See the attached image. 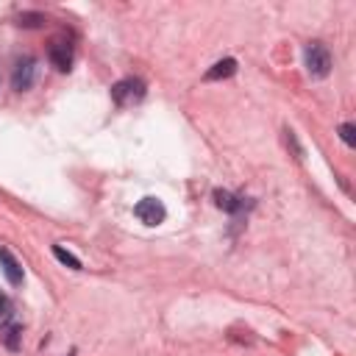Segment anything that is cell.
Masks as SVG:
<instances>
[{
  "instance_id": "4",
  "label": "cell",
  "mask_w": 356,
  "mask_h": 356,
  "mask_svg": "<svg viewBox=\"0 0 356 356\" xmlns=\"http://www.w3.org/2000/svg\"><path fill=\"white\" fill-rule=\"evenodd\" d=\"M34 81H37V59L34 56H23L17 62V67H15V73H12V87L17 92H26V89L34 87Z\"/></svg>"
},
{
  "instance_id": "10",
  "label": "cell",
  "mask_w": 356,
  "mask_h": 356,
  "mask_svg": "<svg viewBox=\"0 0 356 356\" xmlns=\"http://www.w3.org/2000/svg\"><path fill=\"white\" fill-rule=\"evenodd\" d=\"M17 23H20L23 28H42V26H45V15H39V12H23V15L17 17Z\"/></svg>"
},
{
  "instance_id": "12",
  "label": "cell",
  "mask_w": 356,
  "mask_h": 356,
  "mask_svg": "<svg viewBox=\"0 0 356 356\" xmlns=\"http://www.w3.org/2000/svg\"><path fill=\"white\" fill-rule=\"evenodd\" d=\"M20 334H23L20 326H6L3 339H6V348H9V350H17V348H20Z\"/></svg>"
},
{
  "instance_id": "2",
  "label": "cell",
  "mask_w": 356,
  "mask_h": 356,
  "mask_svg": "<svg viewBox=\"0 0 356 356\" xmlns=\"http://www.w3.org/2000/svg\"><path fill=\"white\" fill-rule=\"evenodd\" d=\"M145 98V81L139 78H123L112 87V100L117 106H134Z\"/></svg>"
},
{
  "instance_id": "3",
  "label": "cell",
  "mask_w": 356,
  "mask_h": 356,
  "mask_svg": "<svg viewBox=\"0 0 356 356\" xmlns=\"http://www.w3.org/2000/svg\"><path fill=\"white\" fill-rule=\"evenodd\" d=\"M134 215H136L139 223H145V226H159V223H164L167 209H164V204H161L159 198H142V201L134 206Z\"/></svg>"
},
{
  "instance_id": "5",
  "label": "cell",
  "mask_w": 356,
  "mask_h": 356,
  "mask_svg": "<svg viewBox=\"0 0 356 356\" xmlns=\"http://www.w3.org/2000/svg\"><path fill=\"white\" fill-rule=\"evenodd\" d=\"M48 59H51V64H53L59 73H67V70L73 67V45L64 42V39H53V45H51V51H48Z\"/></svg>"
},
{
  "instance_id": "9",
  "label": "cell",
  "mask_w": 356,
  "mask_h": 356,
  "mask_svg": "<svg viewBox=\"0 0 356 356\" xmlns=\"http://www.w3.org/2000/svg\"><path fill=\"white\" fill-rule=\"evenodd\" d=\"M53 256H56L62 265H67L70 270H81V259H78V256H73L70 251H64L62 245H53Z\"/></svg>"
},
{
  "instance_id": "8",
  "label": "cell",
  "mask_w": 356,
  "mask_h": 356,
  "mask_svg": "<svg viewBox=\"0 0 356 356\" xmlns=\"http://www.w3.org/2000/svg\"><path fill=\"white\" fill-rule=\"evenodd\" d=\"M237 73V59H220L212 70H206V81H223V78H231Z\"/></svg>"
},
{
  "instance_id": "6",
  "label": "cell",
  "mask_w": 356,
  "mask_h": 356,
  "mask_svg": "<svg viewBox=\"0 0 356 356\" xmlns=\"http://www.w3.org/2000/svg\"><path fill=\"white\" fill-rule=\"evenodd\" d=\"M0 267H3V276H6V281H9L12 287H20V284H23V267H20V262L12 256V251L0 248Z\"/></svg>"
},
{
  "instance_id": "11",
  "label": "cell",
  "mask_w": 356,
  "mask_h": 356,
  "mask_svg": "<svg viewBox=\"0 0 356 356\" xmlns=\"http://www.w3.org/2000/svg\"><path fill=\"white\" fill-rule=\"evenodd\" d=\"M12 317H15V306H12V301H9L6 295H0V328H6V326L12 323Z\"/></svg>"
},
{
  "instance_id": "1",
  "label": "cell",
  "mask_w": 356,
  "mask_h": 356,
  "mask_svg": "<svg viewBox=\"0 0 356 356\" xmlns=\"http://www.w3.org/2000/svg\"><path fill=\"white\" fill-rule=\"evenodd\" d=\"M303 62L312 78H326L331 73V53L323 42H309L303 51Z\"/></svg>"
},
{
  "instance_id": "13",
  "label": "cell",
  "mask_w": 356,
  "mask_h": 356,
  "mask_svg": "<svg viewBox=\"0 0 356 356\" xmlns=\"http://www.w3.org/2000/svg\"><path fill=\"white\" fill-rule=\"evenodd\" d=\"M339 139H342L348 148L356 145V128H353V123H342V125H339Z\"/></svg>"
},
{
  "instance_id": "7",
  "label": "cell",
  "mask_w": 356,
  "mask_h": 356,
  "mask_svg": "<svg viewBox=\"0 0 356 356\" xmlns=\"http://www.w3.org/2000/svg\"><path fill=\"white\" fill-rule=\"evenodd\" d=\"M215 204H217V209H223L229 215H237V212L245 209V201L231 195V193H226V190H215Z\"/></svg>"
}]
</instances>
